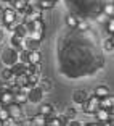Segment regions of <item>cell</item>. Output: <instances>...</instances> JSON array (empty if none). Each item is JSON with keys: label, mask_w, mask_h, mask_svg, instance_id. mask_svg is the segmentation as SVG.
Wrapping results in <instances>:
<instances>
[{"label": "cell", "mask_w": 114, "mask_h": 126, "mask_svg": "<svg viewBox=\"0 0 114 126\" xmlns=\"http://www.w3.org/2000/svg\"><path fill=\"white\" fill-rule=\"evenodd\" d=\"M0 102H2V105H10L11 102H13V92L11 91H3V92H0Z\"/></svg>", "instance_id": "8"}, {"label": "cell", "mask_w": 114, "mask_h": 126, "mask_svg": "<svg viewBox=\"0 0 114 126\" xmlns=\"http://www.w3.org/2000/svg\"><path fill=\"white\" fill-rule=\"evenodd\" d=\"M45 120H47V116L37 113V115H34L32 118H31V125H34V126H45Z\"/></svg>", "instance_id": "15"}, {"label": "cell", "mask_w": 114, "mask_h": 126, "mask_svg": "<svg viewBox=\"0 0 114 126\" xmlns=\"http://www.w3.org/2000/svg\"><path fill=\"white\" fill-rule=\"evenodd\" d=\"M114 105V99L111 94H108L106 97H103V99H100V107H104V108H113Z\"/></svg>", "instance_id": "14"}, {"label": "cell", "mask_w": 114, "mask_h": 126, "mask_svg": "<svg viewBox=\"0 0 114 126\" xmlns=\"http://www.w3.org/2000/svg\"><path fill=\"white\" fill-rule=\"evenodd\" d=\"M16 13L15 10L11 7H7V8H3V11H2V16L0 18L3 19V24H10V23H13V21H16Z\"/></svg>", "instance_id": "4"}, {"label": "cell", "mask_w": 114, "mask_h": 126, "mask_svg": "<svg viewBox=\"0 0 114 126\" xmlns=\"http://www.w3.org/2000/svg\"><path fill=\"white\" fill-rule=\"evenodd\" d=\"M87 92H85L84 89H77L76 92L72 94V102L74 104H77V105H80V104H84L85 100H87Z\"/></svg>", "instance_id": "6"}, {"label": "cell", "mask_w": 114, "mask_h": 126, "mask_svg": "<svg viewBox=\"0 0 114 126\" xmlns=\"http://www.w3.org/2000/svg\"><path fill=\"white\" fill-rule=\"evenodd\" d=\"M108 24H106V26H108V32H109V34H113L114 32V19L113 18H108Z\"/></svg>", "instance_id": "29"}, {"label": "cell", "mask_w": 114, "mask_h": 126, "mask_svg": "<svg viewBox=\"0 0 114 126\" xmlns=\"http://www.w3.org/2000/svg\"><path fill=\"white\" fill-rule=\"evenodd\" d=\"M2 2H5V3H10V0H2Z\"/></svg>", "instance_id": "33"}, {"label": "cell", "mask_w": 114, "mask_h": 126, "mask_svg": "<svg viewBox=\"0 0 114 126\" xmlns=\"http://www.w3.org/2000/svg\"><path fill=\"white\" fill-rule=\"evenodd\" d=\"M53 105L52 104H42L40 107H39V113L44 116H52L53 115Z\"/></svg>", "instance_id": "11"}, {"label": "cell", "mask_w": 114, "mask_h": 126, "mask_svg": "<svg viewBox=\"0 0 114 126\" xmlns=\"http://www.w3.org/2000/svg\"><path fill=\"white\" fill-rule=\"evenodd\" d=\"M37 7L40 10H52L55 7V2L53 0H37Z\"/></svg>", "instance_id": "16"}, {"label": "cell", "mask_w": 114, "mask_h": 126, "mask_svg": "<svg viewBox=\"0 0 114 126\" xmlns=\"http://www.w3.org/2000/svg\"><path fill=\"white\" fill-rule=\"evenodd\" d=\"M96 19H98L100 23H106V21H108V16H106V15H104V13H103V15H100V16H98V18H96Z\"/></svg>", "instance_id": "30"}, {"label": "cell", "mask_w": 114, "mask_h": 126, "mask_svg": "<svg viewBox=\"0 0 114 126\" xmlns=\"http://www.w3.org/2000/svg\"><path fill=\"white\" fill-rule=\"evenodd\" d=\"M37 81H39V74H35V73L27 74V82H29L31 86H35V84H37Z\"/></svg>", "instance_id": "25"}, {"label": "cell", "mask_w": 114, "mask_h": 126, "mask_svg": "<svg viewBox=\"0 0 114 126\" xmlns=\"http://www.w3.org/2000/svg\"><path fill=\"white\" fill-rule=\"evenodd\" d=\"M79 19H80V18H77V16H74V15H68L66 16V24L69 28H76V26H77V21H79Z\"/></svg>", "instance_id": "21"}, {"label": "cell", "mask_w": 114, "mask_h": 126, "mask_svg": "<svg viewBox=\"0 0 114 126\" xmlns=\"http://www.w3.org/2000/svg\"><path fill=\"white\" fill-rule=\"evenodd\" d=\"M2 62L8 66H11L15 62H18V52H16L15 48H5L3 52H2Z\"/></svg>", "instance_id": "1"}, {"label": "cell", "mask_w": 114, "mask_h": 126, "mask_svg": "<svg viewBox=\"0 0 114 126\" xmlns=\"http://www.w3.org/2000/svg\"><path fill=\"white\" fill-rule=\"evenodd\" d=\"M2 11H3V7H2V5H0V16H2Z\"/></svg>", "instance_id": "32"}, {"label": "cell", "mask_w": 114, "mask_h": 126, "mask_svg": "<svg viewBox=\"0 0 114 126\" xmlns=\"http://www.w3.org/2000/svg\"><path fill=\"white\" fill-rule=\"evenodd\" d=\"M27 63H42V53L40 50H29V62Z\"/></svg>", "instance_id": "12"}, {"label": "cell", "mask_w": 114, "mask_h": 126, "mask_svg": "<svg viewBox=\"0 0 114 126\" xmlns=\"http://www.w3.org/2000/svg\"><path fill=\"white\" fill-rule=\"evenodd\" d=\"M26 66H27V63H23V62H15L13 65L10 66V70L13 71V74H23V73H26Z\"/></svg>", "instance_id": "7"}, {"label": "cell", "mask_w": 114, "mask_h": 126, "mask_svg": "<svg viewBox=\"0 0 114 126\" xmlns=\"http://www.w3.org/2000/svg\"><path fill=\"white\" fill-rule=\"evenodd\" d=\"M108 94H111V92H109V87H108V86H98V87L95 89V95H96V97H100V99L106 97Z\"/></svg>", "instance_id": "17"}, {"label": "cell", "mask_w": 114, "mask_h": 126, "mask_svg": "<svg viewBox=\"0 0 114 126\" xmlns=\"http://www.w3.org/2000/svg\"><path fill=\"white\" fill-rule=\"evenodd\" d=\"M27 36L31 39H34V41H39V42H42V39H44V32L42 31H29Z\"/></svg>", "instance_id": "20"}, {"label": "cell", "mask_w": 114, "mask_h": 126, "mask_svg": "<svg viewBox=\"0 0 114 126\" xmlns=\"http://www.w3.org/2000/svg\"><path fill=\"white\" fill-rule=\"evenodd\" d=\"M18 62H23V63H27L29 62V50H27V48H21V50H19L18 52Z\"/></svg>", "instance_id": "19"}, {"label": "cell", "mask_w": 114, "mask_h": 126, "mask_svg": "<svg viewBox=\"0 0 114 126\" xmlns=\"http://www.w3.org/2000/svg\"><path fill=\"white\" fill-rule=\"evenodd\" d=\"M85 102H87V104L90 105V107H93L95 110L100 107V97H96V95H88Z\"/></svg>", "instance_id": "18"}, {"label": "cell", "mask_w": 114, "mask_h": 126, "mask_svg": "<svg viewBox=\"0 0 114 126\" xmlns=\"http://www.w3.org/2000/svg\"><path fill=\"white\" fill-rule=\"evenodd\" d=\"M2 41H3V32L0 31V44H2Z\"/></svg>", "instance_id": "31"}, {"label": "cell", "mask_w": 114, "mask_h": 126, "mask_svg": "<svg viewBox=\"0 0 114 126\" xmlns=\"http://www.w3.org/2000/svg\"><path fill=\"white\" fill-rule=\"evenodd\" d=\"M76 113H77V111H76V108H72V107H68L66 110H64V115L68 116V118H74V116H76Z\"/></svg>", "instance_id": "26"}, {"label": "cell", "mask_w": 114, "mask_h": 126, "mask_svg": "<svg viewBox=\"0 0 114 126\" xmlns=\"http://www.w3.org/2000/svg\"><path fill=\"white\" fill-rule=\"evenodd\" d=\"M16 125H18V120L13 118V116H10V115L3 120V126H16Z\"/></svg>", "instance_id": "23"}, {"label": "cell", "mask_w": 114, "mask_h": 126, "mask_svg": "<svg viewBox=\"0 0 114 126\" xmlns=\"http://www.w3.org/2000/svg\"><path fill=\"white\" fill-rule=\"evenodd\" d=\"M95 118H96V121H100V123H106L109 118H113V108H104V107H98L95 110Z\"/></svg>", "instance_id": "2"}, {"label": "cell", "mask_w": 114, "mask_h": 126, "mask_svg": "<svg viewBox=\"0 0 114 126\" xmlns=\"http://www.w3.org/2000/svg\"><path fill=\"white\" fill-rule=\"evenodd\" d=\"M80 105H82V110H84V113H87V115H93V113H95V108L90 107L87 102H84V104H80Z\"/></svg>", "instance_id": "24"}, {"label": "cell", "mask_w": 114, "mask_h": 126, "mask_svg": "<svg viewBox=\"0 0 114 126\" xmlns=\"http://www.w3.org/2000/svg\"><path fill=\"white\" fill-rule=\"evenodd\" d=\"M42 97H44V91L39 87V86H31L29 92H27V102H34V104H37V102H40Z\"/></svg>", "instance_id": "3"}, {"label": "cell", "mask_w": 114, "mask_h": 126, "mask_svg": "<svg viewBox=\"0 0 114 126\" xmlns=\"http://www.w3.org/2000/svg\"><path fill=\"white\" fill-rule=\"evenodd\" d=\"M113 36H109L108 39H104V42H103V48L106 50V52H113Z\"/></svg>", "instance_id": "22"}, {"label": "cell", "mask_w": 114, "mask_h": 126, "mask_svg": "<svg viewBox=\"0 0 114 126\" xmlns=\"http://www.w3.org/2000/svg\"><path fill=\"white\" fill-rule=\"evenodd\" d=\"M7 108H8V113H10V116H13V118H16V120L23 118V108H21V105H19V104H16V102H11L10 105H7Z\"/></svg>", "instance_id": "5"}, {"label": "cell", "mask_w": 114, "mask_h": 126, "mask_svg": "<svg viewBox=\"0 0 114 126\" xmlns=\"http://www.w3.org/2000/svg\"><path fill=\"white\" fill-rule=\"evenodd\" d=\"M76 28H77L79 31H87V29H88V23H85V21H82V19H79V21H77V26H76Z\"/></svg>", "instance_id": "28"}, {"label": "cell", "mask_w": 114, "mask_h": 126, "mask_svg": "<svg viewBox=\"0 0 114 126\" xmlns=\"http://www.w3.org/2000/svg\"><path fill=\"white\" fill-rule=\"evenodd\" d=\"M104 15H106L108 18H113L114 16V7L113 5H106V7H104Z\"/></svg>", "instance_id": "27"}, {"label": "cell", "mask_w": 114, "mask_h": 126, "mask_svg": "<svg viewBox=\"0 0 114 126\" xmlns=\"http://www.w3.org/2000/svg\"><path fill=\"white\" fill-rule=\"evenodd\" d=\"M37 86L40 87L44 92H47V91H52V87H53V84H52V81L48 78H39V81H37Z\"/></svg>", "instance_id": "9"}, {"label": "cell", "mask_w": 114, "mask_h": 126, "mask_svg": "<svg viewBox=\"0 0 114 126\" xmlns=\"http://www.w3.org/2000/svg\"><path fill=\"white\" fill-rule=\"evenodd\" d=\"M13 32L18 34V36L26 37V36H27V26H26V23H16L15 31H13Z\"/></svg>", "instance_id": "13"}, {"label": "cell", "mask_w": 114, "mask_h": 126, "mask_svg": "<svg viewBox=\"0 0 114 126\" xmlns=\"http://www.w3.org/2000/svg\"><path fill=\"white\" fill-rule=\"evenodd\" d=\"M53 2H55V3H56V2H58V0H53Z\"/></svg>", "instance_id": "34"}, {"label": "cell", "mask_w": 114, "mask_h": 126, "mask_svg": "<svg viewBox=\"0 0 114 126\" xmlns=\"http://www.w3.org/2000/svg\"><path fill=\"white\" fill-rule=\"evenodd\" d=\"M13 102H16V104H19V105H24L27 102V94L23 92V91L15 92V94H13Z\"/></svg>", "instance_id": "10"}]
</instances>
